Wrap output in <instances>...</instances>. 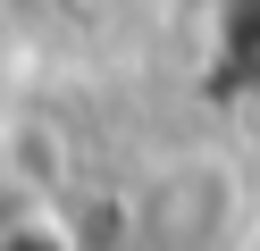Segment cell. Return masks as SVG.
I'll use <instances>...</instances> for the list:
<instances>
[{
  "instance_id": "cell-1",
  "label": "cell",
  "mask_w": 260,
  "mask_h": 251,
  "mask_svg": "<svg viewBox=\"0 0 260 251\" xmlns=\"http://www.w3.org/2000/svg\"><path fill=\"white\" fill-rule=\"evenodd\" d=\"M0 251H68V243H59L51 226H9V234H0Z\"/></svg>"
}]
</instances>
